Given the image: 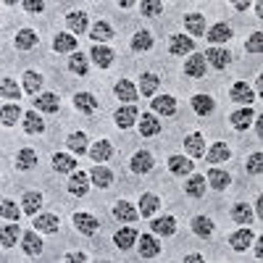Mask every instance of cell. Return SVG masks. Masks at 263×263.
<instances>
[{
  "mask_svg": "<svg viewBox=\"0 0 263 263\" xmlns=\"http://www.w3.org/2000/svg\"><path fill=\"white\" fill-rule=\"evenodd\" d=\"M90 179H92V184H98V187H108V184L114 182V174L108 171V168H103V166H98V168L90 171Z\"/></svg>",
  "mask_w": 263,
  "mask_h": 263,
  "instance_id": "obj_45",
  "label": "cell"
},
{
  "mask_svg": "<svg viewBox=\"0 0 263 263\" xmlns=\"http://www.w3.org/2000/svg\"><path fill=\"white\" fill-rule=\"evenodd\" d=\"M53 168L58 174H71V171H77V161L69 156V153H55L53 156Z\"/></svg>",
  "mask_w": 263,
  "mask_h": 263,
  "instance_id": "obj_16",
  "label": "cell"
},
{
  "mask_svg": "<svg viewBox=\"0 0 263 263\" xmlns=\"http://www.w3.org/2000/svg\"><path fill=\"white\" fill-rule=\"evenodd\" d=\"M195 48V42H192V37H184V34H174L171 37V53L174 55H184V53H190Z\"/></svg>",
  "mask_w": 263,
  "mask_h": 263,
  "instance_id": "obj_24",
  "label": "cell"
},
{
  "mask_svg": "<svg viewBox=\"0 0 263 263\" xmlns=\"http://www.w3.org/2000/svg\"><path fill=\"white\" fill-rule=\"evenodd\" d=\"M0 211H3V218H11V221H16V218H18V208H16V203H11V200H3Z\"/></svg>",
  "mask_w": 263,
  "mask_h": 263,
  "instance_id": "obj_55",
  "label": "cell"
},
{
  "mask_svg": "<svg viewBox=\"0 0 263 263\" xmlns=\"http://www.w3.org/2000/svg\"><path fill=\"white\" fill-rule=\"evenodd\" d=\"M153 232L156 234H163V237H168V234H174L177 232V218L174 216H163V218H153Z\"/></svg>",
  "mask_w": 263,
  "mask_h": 263,
  "instance_id": "obj_14",
  "label": "cell"
},
{
  "mask_svg": "<svg viewBox=\"0 0 263 263\" xmlns=\"http://www.w3.org/2000/svg\"><path fill=\"white\" fill-rule=\"evenodd\" d=\"M232 218H234L237 224H250V221H253V208L245 205V203H237V205L232 208Z\"/></svg>",
  "mask_w": 263,
  "mask_h": 263,
  "instance_id": "obj_44",
  "label": "cell"
},
{
  "mask_svg": "<svg viewBox=\"0 0 263 263\" xmlns=\"http://www.w3.org/2000/svg\"><path fill=\"white\" fill-rule=\"evenodd\" d=\"M18 237H24V234H21V229L16 224L3 227V232H0V245H3V248H13L18 242Z\"/></svg>",
  "mask_w": 263,
  "mask_h": 263,
  "instance_id": "obj_31",
  "label": "cell"
},
{
  "mask_svg": "<svg viewBox=\"0 0 263 263\" xmlns=\"http://www.w3.org/2000/svg\"><path fill=\"white\" fill-rule=\"evenodd\" d=\"M90 174H71L69 177V192L77 195V197H84L87 192H90Z\"/></svg>",
  "mask_w": 263,
  "mask_h": 263,
  "instance_id": "obj_3",
  "label": "cell"
},
{
  "mask_svg": "<svg viewBox=\"0 0 263 263\" xmlns=\"http://www.w3.org/2000/svg\"><path fill=\"white\" fill-rule=\"evenodd\" d=\"M153 166H156V158L147 150H140L132 156V171L135 174H147V171H153Z\"/></svg>",
  "mask_w": 263,
  "mask_h": 263,
  "instance_id": "obj_2",
  "label": "cell"
},
{
  "mask_svg": "<svg viewBox=\"0 0 263 263\" xmlns=\"http://www.w3.org/2000/svg\"><path fill=\"white\" fill-rule=\"evenodd\" d=\"M158 77L156 74H142L140 77V92L145 95V98H153V92H156L158 90Z\"/></svg>",
  "mask_w": 263,
  "mask_h": 263,
  "instance_id": "obj_39",
  "label": "cell"
},
{
  "mask_svg": "<svg viewBox=\"0 0 263 263\" xmlns=\"http://www.w3.org/2000/svg\"><path fill=\"white\" fill-rule=\"evenodd\" d=\"M114 218H119V221H137V211H135V205H132V203L119 200L114 205Z\"/></svg>",
  "mask_w": 263,
  "mask_h": 263,
  "instance_id": "obj_22",
  "label": "cell"
},
{
  "mask_svg": "<svg viewBox=\"0 0 263 263\" xmlns=\"http://www.w3.org/2000/svg\"><path fill=\"white\" fill-rule=\"evenodd\" d=\"M232 6H234L237 11H245V8H248V6H253V3H248V0H239V3H232Z\"/></svg>",
  "mask_w": 263,
  "mask_h": 263,
  "instance_id": "obj_59",
  "label": "cell"
},
{
  "mask_svg": "<svg viewBox=\"0 0 263 263\" xmlns=\"http://www.w3.org/2000/svg\"><path fill=\"white\" fill-rule=\"evenodd\" d=\"M74 105L79 108L82 114H92L95 108H98V100L90 92H79V95H74Z\"/></svg>",
  "mask_w": 263,
  "mask_h": 263,
  "instance_id": "obj_33",
  "label": "cell"
},
{
  "mask_svg": "<svg viewBox=\"0 0 263 263\" xmlns=\"http://www.w3.org/2000/svg\"><path fill=\"white\" fill-rule=\"evenodd\" d=\"M114 119H116V126H121V129H129L132 124L137 121V108H135V103H126V105L116 108Z\"/></svg>",
  "mask_w": 263,
  "mask_h": 263,
  "instance_id": "obj_1",
  "label": "cell"
},
{
  "mask_svg": "<svg viewBox=\"0 0 263 263\" xmlns=\"http://www.w3.org/2000/svg\"><path fill=\"white\" fill-rule=\"evenodd\" d=\"M153 111H158L163 116H174V111H177V100H174L171 95H158L156 100H153Z\"/></svg>",
  "mask_w": 263,
  "mask_h": 263,
  "instance_id": "obj_23",
  "label": "cell"
},
{
  "mask_svg": "<svg viewBox=\"0 0 263 263\" xmlns=\"http://www.w3.org/2000/svg\"><path fill=\"white\" fill-rule=\"evenodd\" d=\"M34 163H37V153L34 150H21L18 156H16V168L18 171H27V168H34Z\"/></svg>",
  "mask_w": 263,
  "mask_h": 263,
  "instance_id": "obj_36",
  "label": "cell"
},
{
  "mask_svg": "<svg viewBox=\"0 0 263 263\" xmlns=\"http://www.w3.org/2000/svg\"><path fill=\"white\" fill-rule=\"evenodd\" d=\"M184 27H187L190 34L203 37V34H205V18H203L200 13H187V16H184Z\"/></svg>",
  "mask_w": 263,
  "mask_h": 263,
  "instance_id": "obj_17",
  "label": "cell"
},
{
  "mask_svg": "<svg viewBox=\"0 0 263 263\" xmlns=\"http://www.w3.org/2000/svg\"><path fill=\"white\" fill-rule=\"evenodd\" d=\"M208 182H211V187L216 192H221V190H227L232 184V174L221 171V168H213V171H208Z\"/></svg>",
  "mask_w": 263,
  "mask_h": 263,
  "instance_id": "obj_13",
  "label": "cell"
},
{
  "mask_svg": "<svg viewBox=\"0 0 263 263\" xmlns=\"http://www.w3.org/2000/svg\"><path fill=\"white\" fill-rule=\"evenodd\" d=\"M45 0H27V3H24V8L29 11V13H42V11H45Z\"/></svg>",
  "mask_w": 263,
  "mask_h": 263,
  "instance_id": "obj_56",
  "label": "cell"
},
{
  "mask_svg": "<svg viewBox=\"0 0 263 263\" xmlns=\"http://www.w3.org/2000/svg\"><path fill=\"white\" fill-rule=\"evenodd\" d=\"M232 27L229 24H216V27H211L208 32H205V37H208V42L216 48V45H221V42H229L232 40Z\"/></svg>",
  "mask_w": 263,
  "mask_h": 263,
  "instance_id": "obj_6",
  "label": "cell"
},
{
  "mask_svg": "<svg viewBox=\"0 0 263 263\" xmlns=\"http://www.w3.org/2000/svg\"><path fill=\"white\" fill-rule=\"evenodd\" d=\"M213 69H227V66L232 63V55H229V50H224V48H208V53L203 55Z\"/></svg>",
  "mask_w": 263,
  "mask_h": 263,
  "instance_id": "obj_4",
  "label": "cell"
},
{
  "mask_svg": "<svg viewBox=\"0 0 263 263\" xmlns=\"http://www.w3.org/2000/svg\"><path fill=\"white\" fill-rule=\"evenodd\" d=\"M34 227H37L40 232L53 234V232H58V216H53V213H48V216H37V218H34Z\"/></svg>",
  "mask_w": 263,
  "mask_h": 263,
  "instance_id": "obj_37",
  "label": "cell"
},
{
  "mask_svg": "<svg viewBox=\"0 0 263 263\" xmlns=\"http://www.w3.org/2000/svg\"><path fill=\"white\" fill-rule=\"evenodd\" d=\"M40 205H42V195H40V192H27V195H24V203H21V208H24L27 216H34V213L40 211Z\"/></svg>",
  "mask_w": 263,
  "mask_h": 263,
  "instance_id": "obj_42",
  "label": "cell"
},
{
  "mask_svg": "<svg viewBox=\"0 0 263 263\" xmlns=\"http://www.w3.org/2000/svg\"><path fill=\"white\" fill-rule=\"evenodd\" d=\"M69 69H71L74 74L84 77V74H87V55H84V53H74L71 61H69Z\"/></svg>",
  "mask_w": 263,
  "mask_h": 263,
  "instance_id": "obj_48",
  "label": "cell"
},
{
  "mask_svg": "<svg viewBox=\"0 0 263 263\" xmlns=\"http://www.w3.org/2000/svg\"><path fill=\"white\" fill-rule=\"evenodd\" d=\"M245 48H248V53H260V50H263V34L255 32V34L248 40V45H245Z\"/></svg>",
  "mask_w": 263,
  "mask_h": 263,
  "instance_id": "obj_54",
  "label": "cell"
},
{
  "mask_svg": "<svg viewBox=\"0 0 263 263\" xmlns=\"http://www.w3.org/2000/svg\"><path fill=\"white\" fill-rule=\"evenodd\" d=\"M74 227L82 232V234H87V237H90V234H95L98 232V218L95 216H90V213H74Z\"/></svg>",
  "mask_w": 263,
  "mask_h": 263,
  "instance_id": "obj_7",
  "label": "cell"
},
{
  "mask_svg": "<svg viewBox=\"0 0 263 263\" xmlns=\"http://www.w3.org/2000/svg\"><path fill=\"white\" fill-rule=\"evenodd\" d=\"M184 74H187V77H195V79H200V77L205 74V58H203L200 53L190 55L187 63H184Z\"/></svg>",
  "mask_w": 263,
  "mask_h": 263,
  "instance_id": "obj_11",
  "label": "cell"
},
{
  "mask_svg": "<svg viewBox=\"0 0 263 263\" xmlns=\"http://www.w3.org/2000/svg\"><path fill=\"white\" fill-rule=\"evenodd\" d=\"M158 132H161V121L153 114H145L142 121H140V135L142 137H153V135H158Z\"/></svg>",
  "mask_w": 263,
  "mask_h": 263,
  "instance_id": "obj_28",
  "label": "cell"
},
{
  "mask_svg": "<svg viewBox=\"0 0 263 263\" xmlns=\"http://www.w3.org/2000/svg\"><path fill=\"white\" fill-rule=\"evenodd\" d=\"M137 92H140V90H137V87L132 84L129 79H119V82H116V98H119V100L135 103V100H137Z\"/></svg>",
  "mask_w": 263,
  "mask_h": 263,
  "instance_id": "obj_12",
  "label": "cell"
},
{
  "mask_svg": "<svg viewBox=\"0 0 263 263\" xmlns=\"http://www.w3.org/2000/svg\"><path fill=\"white\" fill-rule=\"evenodd\" d=\"M182 260H184V263H200L203 258H200V255L195 253V255H187V258H182Z\"/></svg>",
  "mask_w": 263,
  "mask_h": 263,
  "instance_id": "obj_58",
  "label": "cell"
},
{
  "mask_svg": "<svg viewBox=\"0 0 263 263\" xmlns=\"http://www.w3.org/2000/svg\"><path fill=\"white\" fill-rule=\"evenodd\" d=\"M92 61L100 66V69H108V66L114 63V50L111 48H92Z\"/></svg>",
  "mask_w": 263,
  "mask_h": 263,
  "instance_id": "obj_38",
  "label": "cell"
},
{
  "mask_svg": "<svg viewBox=\"0 0 263 263\" xmlns=\"http://www.w3.org/2000/svg\"><path fill=\"white\" fill-rule=\"evenodd\" d=\"M168 168H171L174 174H192L195 163H192V158H187V156H171V158H168Z\"/></svg>",
  "mask_w": 263,
  "mask_h": 263,
  "instance_id": "obj_25",
  "label": "cell"
},
{
  "mask_svg": "<svg viewBox=\"0 0 263 263\" xmlns=\"http://www.w3.org/2000/svg\"><path fill=\"white\" fill-rule=\"evenodd\" d=\"M34 108L37 111H48V114H58V98L53 92H42L34 98Z\"/></svg>",
  "mask_w": 263,
  "mask_h": 263,
  "instance_id": "obj_21",
  "label": "cell"
},
{
  "mask_svg": "<svg viewBox=\"0 0 263 263\" xmlns=\"http://www.w3.org/2000/svg\"><path fill=\"white\" fill-rule=\"evenodd\" d=\"M69 150L71 153H87L90 150V140H87L84 132H74V135H69Z\"/></svg>",
  "mask_w": 263,
  "mask_h": 263,
  "instance_id": "obj_35",
  "label": "cell"
},
{
  "mask_svg": "<svg viewBox=\"0 0 263 263\" xmlns=\"http://www.w3.org/2000/svg\"><path fill=\"white\" fill-rule=\"evenodd\" d=\"M142 16H158L161 11H163V3L161 0H147V3H142Z\"/></svg>",
  "mask_w": 263,
  "mask_h": 263,
  "instance_id": "obj_52",
  "label": "cell"
},
{
  "mask_svg": "<svg viewBox=\"0 0 263 263\" xmlns=\"http://www.w3.org/2000/svg\"><path fill=\"white\" fill-rule=\"evenodd\" d=\"M140 234L132 229V227H124V229H119L116 232V237H114V242H116V248L119 250H129L132 245H135V239H137Z\"/></svg>",
  "mask_w": 263,
  "mask_h": 263,
  "instance_id": "obj_15",
  "label": "cell"
},
{
  "mask_svg": "<svg viewBox=\"0 0 263 263\" xmlns=\"http://www.w3.org/2000/svg\"><path fill=\"white\" fill-rule=\"evenodd\" d=\"M184 153H187V158H200L205 156V142H203V135H190L184 137Z\"/></svg>",
  "mask_w": 263,
  "mask_h": 263,
  "instance_id": "obj_5",
  "label": "cell"
},
{
  "mask_svg": "<svg viewBox=\"0 0 263 263\" xmlns=\"http://www.w3.org/2000/svg\"><path fill=\"white\" fill-rule=\"evenodd\" d=\"M161 200H158V195H142V200H140V213L142 216H153L158 211Z\"/></svg>",
  "mask_w": 263,
  "mask_h": 263,
  "instance_id": "obj_47",
  "label": "cell"
},
{
  "mask_svg": "<svg viewBox=\"0 0 263 263\" xmlns=\"http://www.w3.org/2000/svg\"><path fill=\"white\" fill-rule=\"evenodd\" d=\"M229 242H232V248H234V250H248V248H250V242H253V232H250V229H239V232H234V234H232Z\"/></svg>",
  "mask_w": 263,
  "mask_h": 263,
  "instance_id": "obj_32",
  "label": "cell"
},
{
  "mask_svg": "<svg viewBox=\"0 0 263 263\" xmlns=\"http://www.w3.org/2000/svg\"><path fill=\"white\" fill-rule=\"evenodd\" d=\"M90 37L95 42H105V40H111L114 37V27L111 24H105V21H98V24L90 29Z\"/></svg>",
  "mask_w": 263,
  "mask_h": 263,
  "instance_id": "obj_41",
  "label": "cell"
},
{
  "mask_svg": "<svg viewBox=\"0 0 263 263\" xmlns=\"http://www.w3.org/2000/svg\"><path fill=\"white\" fill-rule=\"evenodd\" d=\"M42 129H45V121H42L34 111H27V116H24V132L27 135H40Z\"/></svg>",
  "mask_w": 263,
  "mask_h": 263,
  "instance_id": "obj_34",
  "label": "cell"
},
{
  "mask_svg": "<svg viewBox=\"0 0 263 263\" xmlns=\"http://www.w3.org/2000/svg\"><path fill=\"white\" fill-rule=\"evenodd\" d=\"M253 119H255V114L250 111V108H242V111H234L229 121H232V126H234L237 132H245V129L253 124Z\"/></svg>",
  "mask_w": 263,
  "mask_h": 263,
  "instance_id": "obj_20",
  "label": "cell"
},
{
  "mask_svg": "<svg viewBox=\"0 0 263 263\" xmlns=\"http://www.w3.org/2000/svg\"><path fill=\"white\" fill-rule=\"evenodd\" d=\"M260 168H263V153H253V156L248 158V174H260Z\"/></svg>",
  "mask_w": 263,
  "mask_h": 263,
  "instance_id": "obj_53",
  "label": "cell"
},
{
  "mask_svg": "<svg viewBox=\"0 0 263 263\" xmlns=\"http://www.w3.org/2000/svg\"><path fill=\"white\" fill-rule=\"evenodd\" d=\"M192 108H195L200 116H208L213 108H216V103H213V98H208V95H195V98H192Z\"/></svg>",
  "mask_w": 263,
  "mask_h": 263,
  "instance_id": "obj_40",
  "label": "cell"
},
{
  "mask_svg": "<svg viewBox=\"0 0 263 263\" xmlns=\"http://www.w3.org/2000/svg\"><path fill=\"white\" fill-rule=\"evenodd\" d=\"M187 195H192V197H200V195H205V179L200 177V174H195V177H190L187 179Z\"/></svg>",
  "mask_w": 263,
  "mask_h": 263,
  "instance_id": "obj_46",
  "label": "cell"
},
{
  "mask_svg": "<svg viewBox=\"0 0 263 263\" xmlns=\"http://www.w3.org/2000/svg\"><path fill=\"white\" fill-rule=\"evenodd\" d=\"M87 153H90V158H92V161H108V158L114 156V145L108 142V140H100V142H95Z\"/></svg>",
  "mask_w": 263,
  "mask_h": 263,
  "instance_id": "obj_19",
  "label": "cell"
},
{
  "mask_svg": "<svg viewBox=\"0 0 263 263\" xmlns=\"http://www.w3.org/2000/svg\"><path fill=\"white\" fill-rule=\"evenodd\" d=\"M74 48H77V37L74 34H69V32L55 34V40H53V50L55 53H71Z\"/></svg>",
  "mask_w": 263,
  "mask_h": 263,
  "instance_id": "obj_18",
  "label": "cell"
},
{
  "mask_svg": "<svg viewBox=\"0 0 263 263\" xmlns=\"http://www.w3.org/2000/svg\"><path fill=\"white\" fill-rule=\"evenodd\" d=\"M205 158H208V163H224V161H229L232 158V150H229V145L227 142H213V147L205 153Z\"/></svg>",
  "mask_w": 263,
  "mask_h": 263,
  "instance_id": "obj_9",
  "label": "cell"
},
{
  "mask_svg": "<svg viewBox=\"0 0 263 263\" xmlns=\"http://www.w3.org/2000/svg\"><path fill=\"white\" fill-rule=\"evenodd\" d=\"M0 92H3V98H11V100H18V98H21L18 84H16L11 77H6V79H3V87H0Z\"/></svg>",
  "mask_w": 263,
  "mask_h": 263,
  "instance_id": "obj_50",
  "label": "cell"
},
{
  "mask_svg": "<svg viewBox=\"0 0 263 263\" xmlns=\"http://www.w3.org/2000/svg\"><path fill=\"white\" fill-rule=\"evenodd\" d=\"M21 245H24L27 255H40L42 253V237H37L34 232H27L24 239H21Z\"/></svg>",
  "mask_w": 263,
  "mask_h": 263,
  "instance_id": "obj_30",
  "label": "cell"
},
{
  "mask_svg": "<svg viewBox=\"0 0 263 263\" xmlns=\"http://www.w3.org/2000/svg\"><path fill=\"white\" fill-rule=\"evenodd\" d=\"M37 45V34L32 29H18L16 32V48L18 50H32Z\"/></svg>",
  "mask_w": 263,
  "mask_h": 263,
  "instance_id": "obj_29",
  "label": "cell"
},
{
  "mask_svg": "<svg viewBox=\"0 0 263 263\" xmlns=\"http://www.w3.org/2000/svg\"><path fill=\"white\" fill-rule=\"evenodd\" d=\"M66 24H69V29L74 34H82V32H87V27H90V16H87L84 11H71L69 16H66Z\"/></svg>",
  "mask_w": 263,
  "mask_h": 263,
  "instance_id": "obj_8",
  "label": "cell"
},
{
  "mask_svg": "<svg viewBox=\"0 0 263 263\" xmlns=\"http://www.w3.org/2000/svg\"><path fill=\"white\" fill-rule=\"evenodd\" d=\"M66 260H74V263H79V260H87V255H84V253H74V255H69Z\"/></svg>",
  "mask_w": 263,
  "mask_h": 263,
  "instance_id": "obj_57",
  "label": "cell"
},
{
  "mask_svg": "<svg viewBox=\"0 0 263 263\" xmlns=\"http://www.w3.org/2000/svg\"><path fill=\"white\" fill-rule=\"evenodd\" d=\"M21 116V108L18 105H3V126H13Z\"/></svg>",
  "mask_w": 263,
  "mask_h": 263,
  "instance_id": "obj_51",
  "label": "cell"
},
{
  "mask_svg": "<svg viewBox=\"0 0 263 263\" xmlns=\"http://www.w3.org/2000/svg\"><path fill=\"white\" fill-rule=\"evenodd\" d=\"M24 90H27V92L42 90V77H40L37 71H24Z\"/></svg>",
  "mask_w": 263,
  "mask_h": 263,
  "instance_id": "obj_49",
  "label": "cell"
},
{
  "mask_svg": "<svg viewBox=\"0 0 263 263\" xmlns=\"http://www.w3.org/2000/svg\"><path fill=\"white\" fill-rule=\"evenodd\" d=\"M158 253H161L158 239H156V237H142V234H140V255H142V258H156Z\"/></svg>",
  "mask_w": 263,
  "mask_h": 263,
  "instance_id": "obj_27",
  "label": "cell"
},
{
  "mask_svg": "<svg viewBox=\"0 0 263 263\" xmlns=\"http://www.w3.org/2000/svg\"><path fill=\"white\" fill-rule=\"evenodd\" d=\"M213 221H211V218L208 216H195L192 218V232L197 234V237H211L213 234Z\"/></svg>",
  "mask_w": 263,
  "mask_h": 263,
  "instance_id": "obj_26",
  "label": "cell"
},
{
  "mask_svg": "<svg viewBox=\"0 0 263 263\" xmlns=\"http://www.w3.org/2000/svg\"><path fill=\"white\" fill-rule=\"evenodd\" d=\"M232 100H234V103L250 105V103L255 100V90H253L250 84H245V82H237V84L232 87Z\"/></svg>",
  "mask_w": 263,
  "mask_h": 263,
  "instance_id": "obj_10",
  "label": "cell"
},
{
  "mask_svg": "<svg viewBox=\"0 0 263 263\" xmlns=\"http://www.w3.org/2000/svg\"><path fill=\"white\" fill-rule=\"evenodd\" d=\"M132 48H135V50H150L153 48V34L147 32V29H140L135 37H132Z\"/></svg>",
  "mask_w": 263,
  "mask_h": 263,
  "instance_id": "obj_43",
  "label": "cell"
}]
</instances>
